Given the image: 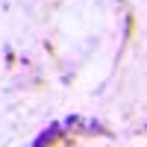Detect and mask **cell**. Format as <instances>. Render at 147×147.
I'll return each instance as SVG.
<instances>
[{"mask_svg":"<svg viewBox=\"0 0 147 147\" xmlns=\"http://www.w3.org/2000/svg\"><path fill=\"white\" fill-rule=\"evenodd\" d=\"M136 38V15H127V35H124V47Z\"/></svg>","mask_w":147,"mask_h":147,"instance_id":"2","label":"cell"},{"mask_svg":"<svg viewBox=\"0 0 147 147\" xmlns=\"http://www.w3.org/2000/svg\"><path fill=\"white\" fill-rule=\"evenodd\" d=\"M53 144H74V136H65L62 124H50L47 129H41V136L32 138V147H53Z\"/></svg>","mask_w":147,"mask_h":147,"instance_id":"1","label":"cell"}]
</instances>
